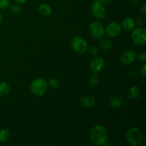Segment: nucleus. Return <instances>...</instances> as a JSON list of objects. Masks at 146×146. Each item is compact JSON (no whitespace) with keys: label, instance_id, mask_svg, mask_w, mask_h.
Listing matches in <instances>:
<instances>
[{"label":"nucleus","instance_id":"obj_1","mask_svg":"<svg viewBox=\"0 0 146 146\" xmlns=\"http://www.w3.org/2000/svg\"><path fill=\"white\" fill-rule=\"evenodd\" d=\"M90 138L94 145L102 146L105 145L106 141H108V133L104 126L96 125L91 130Z\"/></svg>","mask_w":146,"mask_h":146},{"label":"nucleus","instance_id":"obj_2","mask_svg":"<svg viewBox=\"0 0 146 146\" xmlns=\"http://www.w3.org/2000/svg\"><path fill=\"white\" fill-rule=\"evenodd\" d=\"M48 83L44 78H38L34 79L30 85V91L34 96L41 97L46 93L48 89Z\"/></svg>","mask_w":146,"mask_h":146},{"label":"nucleus","instance_id":"obj_3","mask_svg":"<svg viewBox=\"0 0 146 146\" xmlns=\"http://www.w3.org/2000/svg\"><path fill=\"white\" fill-rule=\"evenodd\" d=\"M125 138L128 143H129L131 145L138 146L142 143L143 136V133L141 130L135 127H133L127 131Z\"/></svg>","mask_w":146,"mask_h":146},{"label":"nucleus","instance_id":"obj_4","mask_svg":"<svg viewBox=\"0 0 146 146\" xmlns=\"http://www.w3.org/2000/svg\"><path fill=\"white\" fill-rule=\"evenodd\" d=\"M71 48L75 52L82 54L88 51V44L83 37L77 36L71 41Z\"/></svg>","mask_w":146,"mask_h":146},{"label":"nucleus","instance_id":"obj_5","mask_svg":"<svg viewBox=\"0 0 146 146\" xmlns=\"http://www.w3.org/2000/svg\"><path fill=\"white\" fill-rule=\"evenodd\" d=\"M133 42L138 46H144L146 43V30L143 27L134 28L131 33Z\"/></svg>","mask_w":146,"mask_h":146},{"label":"nucleus","instance_id":"obj_6","mask_svg":"<svg viewBox=\"0 0 146 146\" xmlns=\"http://www.w3.org/2000/svg\"><path fill=\"white\" fill-rule=\"evenodd\" d=\"M90 9H91L93 17H95L97 19H102L106 17V10L104 4L97 1H94L91 4Z\"/></svg>","mask_w":146,"mask_h":146},{"label":"nucleus","instance_id":"obj_7","mask_svg":"<svg viewBox=\"0 0 146 146\" xmlns=\"http://www.w3.org/2000/svg\"><path fill=\"white\" fill-rule=\"evenodd\" d=\"M89 32L94 38H101L106 34L105 27L99 21H94L89 26Z\"/></svg>","mask_w":146,"mask_h":146},{"label":"nucleus","instance_id":"obj_8","mask_svg":"<svg viewBox=\"0 0 146 146\" xmlns=\"http://www.w3.org/2000/svg\"><path fill=\"white\" fill-rule=\"evenodd\" d=\"M122 29L123 28L121 27V24L118 22H115V21H112V22L109 23L106 26V28H105V31L107 35L112 38L118 36L122 32Z\"/></svg>","mask_w":146,"mask_h":146},{"label":"nucleus","instance_id":"obj_9","mask_svg":"<svg viewBox=\"0 0 146 146\" xmlns=\"http://www.w3.org/2000/svg\"><path fill=\"white\" fill-rule=\"evenodd\" d=\"M105 66V60L101 56H96L90 61V68L94 73H99Z\"/></svg>","mask_w":146,"mask_h":146},{"label":"nucleus","instance_id":"obj_10","mask_svg":"<svg viewBox=\"0 0 146 146\" xmlns=\"http://www.w3.org/2000/svg\"><path fill=\"white\" fill-rule=\"evenodd\" d=\"M136 54L133 51H126L121 56V63L124 66H128L135 62Z\"/></svg>","mask_w":146,"mask_h":146},{"label":"nucleus","instance_id":"obj_11","mask_svg":"<svg viewBox=\"0 0 146 146\" xmlns=\"http://www.w3.org/2000/svg\"><path fill=\"white\" fill-rule=\"evenodd\" d=\"M81 104L84 108H92L96 105V99L91 96H86L81 98Z\"/></svg>","mask_w":146,"mask_h":146},{"label":"nucleus","instance_id":"obj_12","mask_svg":"<svg viewBox=\"0 0 146 146\" xmlns=\"http://www.w3.org/2000/svg\"><path fill=\"white\" fill-rule=\"evenodd\" d=\"M135 21L131 17H126L122 21L121 27L126 31H131L135 27Z\"/></svg>","mask_w":146,"mask_h":146},{"label":"nucleus","instance_id":"obj_13","mask_svg":"<svg viewBox=\"0 0 146 146\" xmlns=\"http://www.w3.org/2000/svg\"><path fill=\"white\" fill-rule=\"evenodd\" d=\"M38 11L43 17H48L52 13V8L48 4H41L38 6Z\"/></svg>","mask_w":146,"mask_h":146},{"label":"nucleus","instance_id":"obj_14","mask_svg":"<svg viewBox=\"0 0 146 146\" xmlns=\"http://www.w3.org/2000/svg\"><path fill=\"white\" fill-rule=\"evenodd\" d=\"M123 103V99L120 96H115L112 97L109 101L110 106L111 108H120L122 106Z\"/></svg>","mask_w":146,"mask_h":146},{"label":"nucleus","instance_id":"obj_15","mask_svg":"<svg viewBox=\"0 0 146 146\" xmlns=\"http://www.w3.org/2000/svg\"><path fill=\"white\" fill-rule=\"evenodd\" d=\"M140 94H141V90L139 87L136 86H131L128 90V97L131 99H136L140 96Z\"/></svg>","mask_w":146,"mask_h":146},{"label":"nucleus","instance_id":"obj_16","mask_svg":"<svg viewBox=\"0 0 146 146\" xmlns=\"http://www.w3.org/2000/svg\"><path fill=\"white\" fill-rule=\"evenodd\" d=\"M11 91L10 85L6 81L0 82V97H4L8 95Z\"/></svg>","mask_w":146,"mask_h":146},{"label":"nucleus","instance_id":"obj_17","mask_svg":"<svg viewBox=\"0 0 146 146\" xmlns=\"http://www.w3.org/2000/svg\"><path fill=\"white\" fill-rule=\"evenodd\" d=\"M11 137V132L7 128H1L0 129V143H4L9 140Z\"/></svg>","mask_w":146,"mask_h":146},{"label":"nucleus","instance_id":"obj_18","mask_svg":"<svg viewBox=\"0 0 146 146\" xmlns=\"http://www.w3.org/2000/svg\"><path fill=\"white\" fill-rule=\"evenodd\" d=\"M99 46L101 49L104 51H109L112 48V42L108 38H104L99 42Z\"/></svg>","mask_w":146,"mask_h":146},{"label":"nucleus","instance_id":"obj_19","mask_svg":"<svg viewBox=\"0 0 146 146\" xmlns=\"http://www.w3.org/2000/svg\"><path fill=\"white\" fill-rule=\"evenodd\" d=\"M48 85L53 89H58L61 86V82L56 78H51L48 81Z\"/></svg>","mask_w":146,"mask_h":146},{"label":"nucleus","instance_id":"obj_20","mask_svg":"<svg viewBox=\"0 0 146 146\" xmlns=\"http://www.w3.org/2000/svg\"><path fill=\"white\" fill-rule=\"evenodd\" d=\"M98 82H99V76L97 74V73H94L91 77H90L89 80H88V84L91 86H96L98 85Z\"/></svg>","mask_w":146,"mask_h":146},{"label":"nucleus","instance_id":"obj_21","mask_svg":"<svg viewBox=\"0 0 146 146\" xmlns=\"http://www.w3.org/2000/svg\"><path fill=\"white\" fill-rule=\"evenodd\" d=\"M10 9H11V11L14 14H19V13H21V7L19 4H15L11 6Z\"/></svg>","mask_w":146,"mask_h":146},{"label":"nucleus","instance_id":"obj_22","mask_svg":"<svg viewBox=\"0 0 146 146\" xmlns=\"http://www.w3.org/2000/svg\"><path fill=\"white\" fill-rule=\"evenodd\" d=\"M9 5V0H0V9H7Z\"/></svg>","mask_w":146,"mask_h":146},{"label":"nucleus","instance_id":"obj_23","mask_svg":"<svg viewBox=\"0 0 146 146\" xmlns=\"http://www.w3.org/2000/svg\"><path fill=\"white\" fill-rule=\"evenodd\" d=\"M88 50L93 55H97L99 53V48L96 46H91L89 48H88Z\"/></svg>","mask_w":146,"mask_h":146},{"label":"nucleus","instance_id":"obj_24","mask_svg":"<svg viewBox=\"0 0 146 146\" xmlns=\"http://www.w3.org/2000/svg\"><path fill=\"white\" fill-rule=\"evenodd\" d=\"M138 60L139 61H141V62H145L146 61V53L145 52H143V53H141V54H139L138 55Z\"/></svg>","mask_w":146,"mask_h":146},{"label":"nucleus","instance_id":"obj_25","mask_svg":"<svg viewBox=\"0 0 146 146\" xmlns=\"http://www.w3.org/2000/svg\"><path fill=\"white\" fill-rule=\"evenodd\" d=\"M141 74L143 77L145 76L146 75V64H144L141 68Z\"/></svg>","mask_w":146,"mask_h":146},{"label":"nucleus","instance_id":"obj_26","mask_svg":"<svg viewBox=\"0 0 146 146\" xmlns=\"http://www.w3.org/2000/svg\"><path fill=\"white\" fill-rule=\"evenodd\" d=\"M140 11H141V13L143 14V15H145V14H146V6H145V3H143V4H142V6L141 7V9H140Z\"/></svg>","mask_w":146,"mask_h":146},{"label":"nucleus","instance_id":"obj_27","mask_svg":"<svg viewBox=\"0 0 146 146\" xmlns=\"http://www.w3.org/2000/svg\"><path fill=\"white\" fill-rule=\"evenodd\" d=\"M95 1H98L103 4H109L113 1V0H95Z\"/></svg>","mask_w":146,"mask_h":146},{"label":"nucleus","instance_id":"obj_28","mask_svg":"<svg viewBox=\"0 0 146 146\" xmlns=\"http://www.w3.org/2000/svg\"><path fill=\"white\" fill-rule=\"evenodd\" d=\"M27 0H15V1L17 2V4H23L24 3L27 2Z\"/></svg>","mask_w":146,"mask_h":146},{"label":"nucleus","instance_id":"obj_29","mask_svg":"<svg viewBox=\"0 0 146 146\" xmlns=\"http://www.w3.org/2000/svg\"><path fill=\"white\" fill-rule=\"evenodd\" d=\"M131 1H132V2L133 3V4H138V3L141 2V0H131Z\"/></svg>","mask_w":146,"mask_h":146},{"label":"nucleus","instance_id":"obj_30","mask_svg":"<svg viewBox=\"0 0 146 146\" xmlns=\"http://www.w3.org/2000/svg\"><path fill=\"white\" fill-rule=\"evenodd\" d=\"M3 22V16L1 14V13L0 12V24Z\"/></svg>","mask_w":146,"mask_h":146}]
</instances>
